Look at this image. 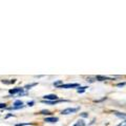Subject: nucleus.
<instances>
[{
	"label": "nucleus",
	"instance_id": "1",
	"mask_svg": "<svg viewBox=\"0 0 126 126\" xmlns=\"http://www.w3.org/2000/svg\"><path fill=\"white\" fill-rule=\"evenodd\" d=\"M79 109H80L79 107H75V108L68 107V108H65V109H63L62 111H61V115H70V113H75V112H77Z\"/></svg>",
	"mask_w": 126,
	"mask_h": 126
},
{
	"label": "nucleus",
	"instance_id": "2",
	"mask_svg": "<svg viewBox=\"0 0 126 126\" xmlns=\"http://www.w3.org/2000/svg\"><path fill=\"white\" fill-rule=\"evenodd\" d=\"M9 94H24V92H23V88L22 87H16V88H11L9 90ZM9 96V97H11Z\"/></svg>",
	"mask_w": 126,
	"mask_h": 126
},
{
	"label": "nucleus",
	"instance_id": "3",
	"mask_svg": "<svg viewBox=\"0 0 126 126\" xmlns=\"http://www.w3.org/2000/svg\"><path fill=\"white\" fill-rule=\"evenodd\" d=\"M43 100H45V101H57V100H59V98H58L57 94H45V96H43Z\"/></svg>",
	"mask_w": 126,
	"mask_h": 126
},
{
	"label": "nucleus",
	"instance_id": "4",
	"mask_svg": "<svg viewBox=\"0 0 126 126\" xmlns=\"http://www.w3.org/2000/svg\"><path fill=\"white\" fill-rule=\"evenodd\" d=\"M79 86H80V85H79L78 83H67V84H62L61 86H60V87H59V88H74V87H79Z\"/></svg>",
	"mask_w": 126,
	"mask_h": 126
},
{
	"label": "nucleus",
	"instance_id": "5",
	"mask_svg": "<svg viewBox=\"0 0 126 126\" xmlns=\"http://www.w3.org/2000/svg\"><path fill=\"white\" fill-rule=\"evenodd\" d=\"M13 107H16V108H23L24 107V105H23V102L21 100H16L13 104Z\"/></svg>",
	"mask_w": 126,
	"mask_h": 126
},
{
	"label": "nucleus",
	"instance_id": "6",
	"mask_svg": "<svg viewBox=\"0 0 126 126\" xmlns=\"http://www.w3.org/2000/svg\"><path fill=\"white\" fill-rule=\"evenodd\" d=\"M58 118L57 117H49V118H45L44 122H47V123H56L58 122Z\"/></svg>",
	"mask_w": 126,
	"mask_h": 126
},
{
	"label": "nucleus",
	"instance_id": "7",
	"mask_svg": "<svg viewBox=\"0 0 126 126\" xmlns=\"http://www.w3.org/2000/svg\"><path fill=\"white\" fill-rule=\"evenodd\" d=\"M96 79L98 81H105V80H110L112 79L111 77H104V76H96Z\"/></svg>",
	"mask_w": 126,
	"mask_h": 126
},
{
	"label": "nucleus",
	"instance_id": "8",
	"mask_svg": "<svg viewBox=\"0 0 126 126\" xmlns=\"http://www.w3.org/2000/svg\"><path fill=\"white\" fill-rule=\"evenodd\" d=\"M117 117H119V118H122V119H126V113H122V112H118V111H115L113 112Z\"/></svg>",
	"mask_w": 126,
	"mask_h": 126
},
{
	"label": "nucleus",
	"instance_id": "9",
	"mask_svg": "<svg viewBox=\"0 0 126 126\" xmlns=\"http://www.w3.org/2000/svg\"><path fill=\"white\" fill-rule=\"evenodd\" d=\"M74 126H85V122L83 120H79L77 123H75Z\"/></svg>",
	"mask_w": 126,
	"mask_h": 126
},
{
	"label": "nucleus",
	"instance_id": "10",
	"mask_svg": "<svg viewBox=\"0 0 126 126\" xmlns=\"http://www.w3.org/2000/svg\"><path fill=\"white\" fill-rule=\"evenodd\" d=\"M63 84V81L62 80H58V81H56V82H54V86H56V87H60V86Z\"/></svg>",
	"mask_w": 126,
	"mask_h": 126
},
{
	"label": "nucleus",
	"instance_id": "11",
	"mask_svg": "<svg viewBox=\"0 0 126 126\" xmlns=\"http://www.w3.org/2000/svg\"><path fill=\"white\" fill-rule=\"evenodd\" d=\"M2 83H4V84H14L15 82H16V79H13L12 81H6V80H1Z\"/></svg>",
	"mask_w": 126,
	"mask_h": 126
},
{
	"label": "nucleus",
	"instance_id": "12",
	"mask_svg": "<svg viewBox=\"0 0 126 126\" xmlns=\"http://www.w3.org/2000/svg\"><path fill=\"white\" fill-rule=\"evenodd\" d=\"M86 88H87V86H83V87H80V88L77 90V93H78V94H83V93L85 92Z\"/></svg>",
	"mask_w": 126,
	"mask_h": 126
},
{
	"label": "nucleus",
	"instance_id": "13",
	"mask_svg": "<svg viewBox=\"0 0 126 126\" xmlns=\"http://www.w3.org/2000/svg\"><path fill=\"white\" fill-rule=\"evenodd\" d=\"M39 115H50V111L49 110H46V109H43L39 112Z\"/></svg>",
	"mask_w": 126,
	"mask_h": 126
},
{
	"label": "nucleus",
	"instance_id": "14",
	"mask_svg": "<svg viewBox=\"0 0 126 126\" xmlns=\"http://www.w3.org/2000/svg\"><path fill=\"white\" fill-rule=\"evenodd\" d=\"M37 85V83H33V84H27V85H25V89H30L31 87H33V86H36Z\"/></svg>",
	"mask_w": 126,
	"mask_h": 126
},
{
	"label": "nucleus",
	"instance_id": "15",
	"mask_svg": "<svg viewBox=\"0 0 126 126\" xmlns=\"http://www.w3.org/2000/svg\"><path fill=\"white\" fill-rule=\"evenodd\" d=\"M26 125H32V123H30V122H26V123H20V124H16V126H26Z\"/></svg>",
	"mask_w": 126,
	"mask_h": 126
},
{
	"label": "nucleus",
	"instance_id": "16",
	"mask_svg": "<svg viewBox=\"0 0 126 126\" xmlns=\"http://www.w3.org/2000/svg\"><path fill=\"white\" fill-rule=\"evenodd\" d=\"M80 116H81L82 118H87V117H88L87 112H82V113H80Z\"/></svg>",
	"mask_w": 126,
	"mask_h": 126
},
{
	"label": "nucleus",
	"instance_id": "17",
	"mask_svg": "<svg viewBox=\"0 0 126 126\" xmlns=\"http://www.w3.org/2000/svg\"><path fill=\"white\" fill-rule=\"evenodd\" d=\"M3 108H6V104L5 103H0V109H3Z\"/></svg>",
	"mask_w": 126,
	"mask_h": 126
},
{
	"label": "nucleus",
	"instance_id": "18",
	"mask_svg": "<svg viewBox=\"0 0 126 126\" xmlns=\"http://www.w3.org/2000/svg\"><path fill=\"white\" fill-rule=\"evenodd\" d=\"M117 126H126V120L123 121V122H121V123L119 125H117Z\"/></svg>",
	"mask_w": 126,
	"mask_h": 126
},
{
	"label": "nucleus",
	"instance_id": "19",
	"mask_svg": "<svg viewBox=\"0 0 126 126\" xmlns=\"http://www.w3.org/2000/svg\"><path fill=\"white\" fill-rule=\"evenodd\" d=\"M124 85H125V82H122V83H118L117 84L118 87H121V86H124Z\"/></svg>",
	"mask_w": 126,
	"mask_h": 126
},
{
	"label": "nucleus",
	"instance_id": "20",
	"mask_svg": "<svg viewBox=\"0 0 126 126\" xmlns=\"http://www.w3.org/2000/svg\"><path fill=\"white\" fill-rule=\"evenodd\" d=\"M34 104H35L34 101H31V102H29V103H27V105H29V106H33Z\"/></svg>",
	"mask_w": 126,
	"mask_h": 126
},
{
	"label": "nucleus",
	"instance_id": "21",
	"mask_svg": "<svg viewBox=\"0 0 126 126\" xmlns=\"http://www.w3.org/2000/svg\"><path fill=\"white\" fill-rule=\"evenodd\" d=\"M10 117H14V115H13V113H9V115L6 116V118H10Z\"/></svg>",
	"mask_w": 126,
	"mask_h": 126
}]
</instances>
